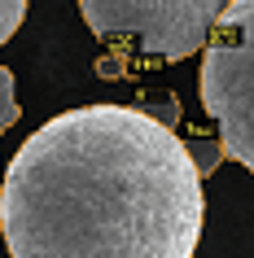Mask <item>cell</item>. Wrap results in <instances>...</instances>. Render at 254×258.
<instances>
[{"mask_svg":"<svg viewBox=\"0 0 254 258\" xmlns=\"http://www.w3.org/2000/svg\"><path fill=\"white\" fill-rule=\"evenodd\" d=\"M18 114L22 109H18V92H14V70L0 66V136L18 122Z\"/></svg>","mask_w":254,"mask_h":258,"instance_id":"4","label":"cell"},{"mask_svg":"<svg viewBox=\"0 0 254 258\" xmlns=\"http://www.w3.org/2000/svg\"><path fill=\"white\" fill-rule=\"evenodd\" d=\"M184 149H188V158H193V166H197V175H211V171H215V162L224 158L219 140H201V136L184 140Z\"/></svg>","mask_w":254,"mask_h":258,"instance_id":"5","label":"cell"},{"mask_svg":"<svg viewBox=\"0 0 254 258\" xmlns=\"http://www.w3.org/2000/svg\"><path fill=\"white\" fill-rule=\"evenodd\" d=\"M201 175L149 109L83 105L31 132L0 188L14 258H193Z\"/></svg>","mask_w":254,"mask_h":258,"instance_id":"1","label":"cell"},{"mask_svg":"<svg viewBox=\"0 0 254 258\" xmlns=\"http://www.w3.org/2000/svg\"><path fill=\"white\" fill-rule=\"evenodd\" d=\"M201 105L224 158L254 175V0H224L201 44Z\"/></svg>","mask_w":254,"mask_h":258,"instance_id":"2","label":"cell"},{"mask_svg":"<svg viewBox=\"0 0 254 258\" xmlns=\"http://www.w3.org/2000/svg\"><path fill=\"white\" fill-rule=\"evenodd\" d=\"M27 18V0H0V44L9 40Z\"/></svg>","mask_w":254,"mask_h":258,"instance_id":"6","label":"cell"},{"mask_svg":"<svg viewBox=\"0 0 254 258\" xmlns=\"http://www.w3.org/2000/svg\"><path fill=\"white\" fill-rule=\"evenodd\" d=\"M224 0H79V14L101 44L145 61H184L206 44Z\"/></svg>","mask_w":254,"mask_h":258,"instance_id":"3","label":"cell"}]
</instances>
